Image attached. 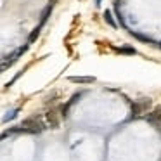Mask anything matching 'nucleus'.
Instances as JSON below:
<instances>
[{"label":"nucleus","mask_w":161,"mask_h":161,"mask_svg":"<svg viewBox=\"0 0 161 161\" xmlns=\"http://www.w3.org/2000/svg\"><path fill=\"white\" fill-rule=\"evenodd\" d=\"M43 128H45V123L42 121V118L33 116V118H26L19 126L9 130V133H42Z\"/></svg>","instance_id":"obj_1"},{"label":"nucleus","mask_w":161,"mask_h":161,"mask_svg":"<svg viewBox=\"0 0 161 161\" xmlns=\"http://www.w3.org/2000/svg\"><path fill=\"white\" fill-rule=\"evenodd\" d=\"M151 104H153V102H151L149 97H142V99H139V101H135L132 106V116H130V119L142 118L147 113V109L151 108Z\"/></svg>","instance_id":"obj_2"},{"label":"nucleus","mask_w":161,"mask_h":161,"mask_svg":"<svg viewBox=\"0 0 161 161\" xmlns=\"http://www.w3.org/2000/svg\"><path fill=\"white\" fill-rule=\"evenodd\" d=\"M45 119H47V123H45V126H50V128H57L59 126V118H57V114L54 111H49L45 114Z\"/></svg>","instance_id":"obj_3"},{"label":"nucleus","mask_w":161,"mask_h":161,"mask_svg":"<svg viewBox=\"0 0 161 161\" xmlns=\"http://www.w3.org/2000/svg\"><path fill=\"white\" fill-rule=\"evenodd\" d=\"M146 119H147L149 123H156V121H159V119H161V106L154 108L153 111H151L149 114L146 116Z\"/></svg>","instance_id":"obj_4"},{"label":"nucleus","mask_w":161,"mask_h":161,"mask_svg":"<svg viewBox=\"0 0 161 161\" xmlns=\"http://www.w3.org/2000/svg\"><path fill=\"white\" fill-rule=\"evenodd\" d=\"M52 9H54V5H52V4H49V5H47V7L42 11V16H40V26H43L47 21H49L50 14H52Z\"/></svg>","instance_id":"obj_5"},{"label":"nucleus","mask_w":161,"mask_h":161,"mask_svg":"<svg viewBox=\"0 0 161 161\" xmlns=\"http://www.w3.org/2000/svg\"><path fill=\"white\" fill-rule=\"evenodd\" d=\"M80 97H81V94H75L73 97H71L69 101H68V104H66V106H63V116H64V118L68 116V111H69L71 106L76 104V101H80Z\"/></svg>","instance_id":"obj_6"},{"label":"nucleus","mask_w":161,"mask_h":161,"mask_svg":"<svg viewBox=\"0 0 161 161\" xmlns=\"http://www.w3.org/2000/svg\"><path fill=\"white\" fill-rule=\"evenodd\" d=\"M69 81H73V83H94L95 78L94 76H69Z\"/></svg>","instance_id":"obj_7"},{"label":"nucleus","mask_w":161,"mask_h":161,"mask_svg":"<svg viewBox=\"0 0 161 161\" xmlns=\"http://www.w3.org/2000/svg\"><path fill=\"white\" fill-rule=\"evenodd\" d=\"M40 31H42V26H36L35 30H33L31 33H30V36H28V43H31V42H35L36 38H38V35H40Z\"/></svg>","instance_id":"obj_8"},{"label":"nucleus","mask_w":161,"mask_h":161,"mask_svg":"<svg viewBox=\"0 0 161 161\" xmlns=\"http://www.w3.org/2000/svg\"><path fill=\"white\" fill-rule=\"evenodd\" d=\"M116 52H119V54H128V56H133V54L137 52L133 47H119V49H116Z\"/></svg>","instance_id":"obj_9"},{"label":"nucleus","mask_w":161,"mask_h":161,"mask_svg":"<svg viewBox=\"0 0 161 161\" xmlns=\"http://www.w3.org/2000/svg\"><path fill=\"white\" fill-rule=\"evenodd\" d=\"M18 113H19V109H12V111H9L7 114L4 116V119H2V121L7 123V121H11V119H14L16 116H18Z\"/></svg>","instance_id":"obj_10"},{"label":"nucleus","mask_w":161,"mask_h":161,"mask_svg":"<svg viewBox=\"0 0 161 161\" xmlns=\"http://www.w3.org/2000/svg\"><path fill=\"white\" fill-rule=\"evenodd\" d=\"M104 19H106V23H108L109 26H113V28H116V23H114V19H113V14H111V11H106V12H104Z\"/></svg>","instance_id":"obj_11"},{"label":"nucleus","mask_w":161,"mask_h":161,"mask_svg":"<svg viewBox=\"0 0 161 161\" xmlns=\"http://www.w3.org/2000/svg\"><path fill=\"white\" fill-rule=\"evenodd\" d=\"M133 33V31H132ZM133 35L137 36L139 40H142V42H147V43H154V40L153 38H149V36H144V35H140V33H133Z\"/></svg>","instance_id":"obj_12"},{"label":"nucleus","mask_w":161,"mask_h":161,"mask_svg":"<svg viewBox=\"0 0 161 161\" xmlns=\"http://www.w3.org/2000/svg\"><path fill=\"white\" fill-rule=\"evenodd\" d=\"M7 135H9V132H5V133H4V135H0V140L4 139V137H7Z\"/></svg>","instance_id":"obj_13"},{"label":"nucleus","mask_w":161,"mask_h":161,"mask_svg":"<svg viewBox=\"0 0 161 161\" xmlns=\"http://www.w3.org/2000/svg\"><path fill=\"white\" fill-rule=\"evenodd\" d=\"M101 2H102V0H97V5H101Z\"/></svg>","instance_id":"obj_14"},{"label":"nucleus","mask_w":161,"mask_h":161,"mask_svg":"<svg viewBox=\"0 0 161 161\" xmlns=\"http://www.w3.org/2000/svg\"><path fill=\"white\" fill-rule=\"evenodd\" d=\"M159 47H161V42H159Z\"/></svg>","instance_id":"obj_15"},{"label":"nucleus","mask_w":161,"mask_h":161,"mask_svg":"<svg viewBox=\"0 0 161 161\" xmlns=\"http://www.w3.org/2000/svg\"><path fill=\"white\" fill-rule=\"evenodd\" d=\"M159 132H161V128H159Z\"/></svg>","instance_id":"obj_16"}]
</instances>
